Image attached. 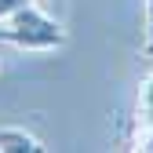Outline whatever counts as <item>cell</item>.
Masks as SVG:
<instances>
[{"label":"cell","mask_w":153,"mask_h":153,"mask_svg":"<svg viewBox=\"0 0 153 153\" xmlns=\"http://www.w3.org/2000/svg\"><path fill=\"white\" fill-rule=\"evenodd\" d=\"M146 55H153V0H146Z\"/></svg>","instance_id":"cell-4"},{"label":"cell","mask_w":153,"mask_h":153,"mask_svg":"<svg viewBox=\"0 0 153 153\" xmlns=\"http://www.w3.org/2000/svg\"><path fill=\"white\" fill-rule=\"evenodd\" d=\"M40 149L48 146L26 128H0V153H40Z\"/></svg>","instance_id":"cell-3"},{"label":"cell","mask_w":153,"mask_h":153,"mask_svg":"<svg viewBox=\"0 0 153 153\" xmlns=\"http://www.w3.org/2000/svg\"><path fill=\"white\" fill-rule=\"evenodd\" d=\"M128 146L131 149H153V73L139 88V102H135V113H131Z\"/></svg>","instance_id":"cell-2"},{"label":"cell","mask_w":153,"mask_h":153,"mask_svg":"<svg viewBox=\"0 0 153 153\" xmlns=\"http://www.w3.org/2000/svg\"><path fill=\"white\" fill-rule=\"evenodd\" d=\"M0 40L26 48V51H51V48L66 44V29L29 0V4L15 7L11 15L0 18Z\"/></svg>","instance_id":"cell-1"},{"label":"cell","mask_w":153,"mask_h":153,"mask_svg":"<svg viewBox=\"0 0 153 153\" xmlns=\"http://www.w3.org/2000/svg\"><path fill=\"white\" fill-rule=\"evenodd\" d=\"M22 4H29V0H0V18H4V15H11L15 7H22Z\"/></svg>","instance_id":"cell-5"}]
</instances>
